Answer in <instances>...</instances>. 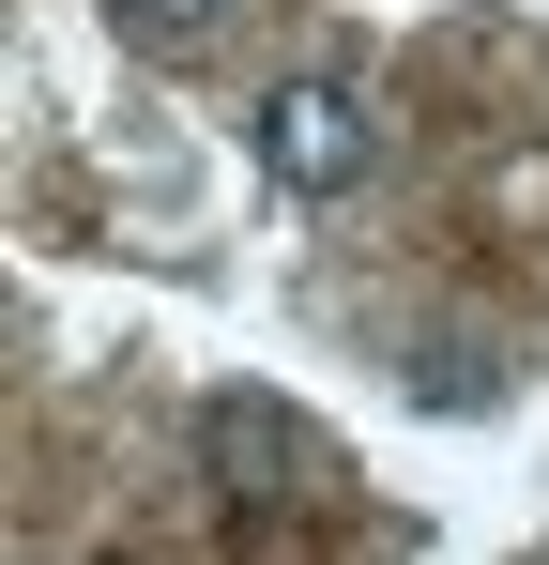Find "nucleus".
Here are the masks:
<instances>
[{
    "mask_svg": "<svg viewBox=\"0 0 549 565\" xmlns=\"http://www.w3.org/2000/svg\"><path fill=\"white\" fill-rule=\"evenodd\" d=\"M198 444H214V473H229V504H290V489L321 473V444H305L274 397H214V428H198Z\"/></svg>",
    "mask_w": 549,
    "mask_h": 565,
    "instance_id": "nucleus-2",
    "label": "nucleus"
},
{
    "mask_svg": "<svg viewBox=\"0 0 549 565\" xmlns=\"http://www.w3.org/2000/svg\"><path fill=\"white\" fill-rule=\"evenodd\" d=\"M260 169H274L290 199L366 184V93H352V77H290V93L260 107Z\"/></svg>",
    "mask_w": 549,
    "mask_h": 565,
    "instance_id": "nucleus-1",
    "label": "nucleus"
},
{
    "mask_svg": "<svg viewBox=\"0 0 549 565\" xmlns=\"http://www.w3.org/2000/svg\"><path fill=\"white\" fill-rule=\"evenodd\" d=\"M107 15H122L138 46H214V15H229V0H107Z\"/></svg>",
    "mask_w": 549,
    "mask_h": 565,
    "instance_id": "nucleus-3",
    "label": "nucleus"
}]
</instances>
